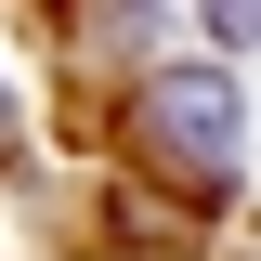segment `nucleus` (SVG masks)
I'll return each instance as SVG.
<instances>
[{
	"instance_id": "20e7f679",
	"label": "nucleus",
	"mask_w": 261,
	"mask_h": 261,
	"mask_svg": "<svg viewBox=\"0 0 261 261\" xmlns=\"http://www.w3.org/2000/svg\"><path fill=\"white\" fill-rule=\"evenodd\" d=\"M0 130H13V92H0Z\"/></svg>"
},
{
	"instance_id": "f257e3e1",
	"label": "nucleus",
	"mask_w": 261,
	"mask_h": 261,
	"mask_svg": "<svg viewBox=\"0 0 261 261\" xmlns=\"http://www.w3.org/2000/svg\"><path fill=\"white\" fill-rule=\"evenodd\" d=\"M235 79H209V65H170V79H144V144H157L183 183H222L235 170Z\"/></svg>"
},
{
	"instance_id": "7ed1b4c3",
	"label": "nucleus",
	"mask_w": 261,
	"mask_h": 261,
	"mask_svg": "<svg viewBox=\"0 0 261 261\" xmlns=\"http://www.w3.org/2000/svg\"><path fill=\"white\" fill-rule=\"evenodd\" d=\"M209 39H261V0H209Z\"/></svg>"
},
{
	"instance_id": "f03ea898",
	"label": "nucleus",
	"mask_w": 261,
	"mask_h": 261,
	"mask_svg": "<svg viewBox=\"0 0 261 261\" xmlns=\"http://www.w3.org/2000/svg\"><path fill=\"white\" fill-rule=\"evenodd\" d=\"M65 39H79V65H130L144 39H157V0H79Z\"/></svg>"
}]
</instances>
